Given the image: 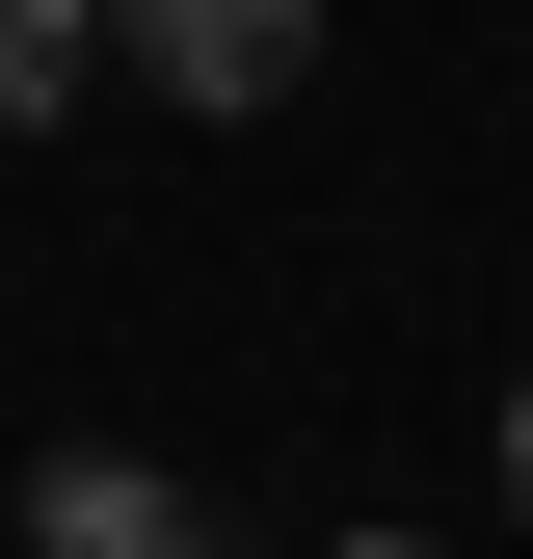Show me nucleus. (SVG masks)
<instances>
[{
  "mask_svg": "<svg viewBox=\"0 0 533 559\" xmlns=\"http://www.w3.org/2000/svg\"><path fill=\"white\" fill-rule=\"evenodd\" d=\"M107 81H161V107L266 133V107L320 81V0H107Z\"/></svg>",
  "mask_w": 533,
  "mask_h": 559,
  "instance_id": "f257e3e1",
  "label": "nucleus"
},
{
  "mask_svg": "<svg viewBox=\"0 0 533 559\" xmlns=\"http://www.w3.org/2000/svg\"><path fill=\"white\" fill-rule=\"evenodd\" d=\"M27 559H240V533L187 507L161 453H54V479H27Z\"/></svg>",
  "mask_w": 533,
  "mask_h": 559,
  "instance_id": "f03ea898",
  "label": "nucleus"
},
{
  "mask_svg": "<svg viewBox=\"0 0 533 559\" xmlns=\"http://www.w3.org/2000/svg\"><path fill=\"white\" fill-rule=\"evenodd\" d=\"M81 81H107V0H0V133H54Z\"/></svg>",
  "mask_w": 533,
  "mask_h": 559,
  "instance_id": "7ed1b4c3",
  "label": "nucleus"
},
{
  "mask_svg": "<svg viewBox=\"0 0 533 559\" xmlns=\"http://www.w3.org/2000/svg\"><path fill=\"white\" fill-rule=\"evenodd\" d=\"M507 507H533V373H507Z\"/></svg>",
  "mask_w": 533,
  "mask_h": 559,
  "instance_id": "20e7f679",
  "label": "nucleus"
},
{
  "mask_svg": "<svg viewBox=\"0 0 533 559\" xmlns=\"http://www.w3.org/2000/svg\"><path fill=\"white\" fill-rule=\"evenodd\" d=\"M347 559H453V533H347Z\"/></svg>",
  "mask_w": 533,
  "mask_h": 559,
  "instance_id": "39448f33",
  "label": "nucleus"
},
{
  "mask_svg": "<svg viewBox=\"0 0 533 559\" xmlns=\"http://www.w3.org/2000/svg\"><path fill=\"white\" fill-rule=\"evenodd\" d=\"M0 559H27V533H0Z\"/></svg>",
  "mask_w": 533,
  "mask_h": 559,
  "instance_id": "423d86ee",
  "label": "nucleus"
}]
</instances>
